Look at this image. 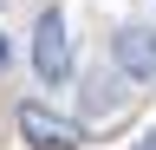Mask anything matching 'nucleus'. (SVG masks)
<instances>
[{
  "label": "nucleus",
  "mask_w": 156,
  "mask_h": 150,
  "mask_svg": "<svg viewBox=\"0 0 156 150\" xmlns=\"http://www.w3.org/2000/svg\"><path fill=\"white\" fill-rule=\"evenodd\" d=\"M0 65H7V33H0Z\"/></svg>",
  "instance_id": "nucleus-5"
},
{
  "label": "nucleus",
  "mask_w": 156,
  "mask_h": 150,
  "mask_svg": "<svg viewBox=\"0 0 156 150\" xmlns=\"http://www.w3.org/2000/svg\"><path fill=\"white\" fill-rule=\"evenodd\" d=\"M13 118H20V137H26L33 150H78V144H85V124H78V118H58V111L39 104V98H26Z\"/></svg>",
  "instance_id": "nucleus-1"
},
{
  "label": "nucleus",
  "mask_w": 156,
  "mask_h": 150,
  "mask_svg": "<svg viewBox=\"0 0 156 150\" xmlns=\"http://www.w3.org/2000/svg\"><path fill=\"white\" fill-rule=\"evenodd\" d=\"M111 65L124 72V79L150 85V79H156V33H150V26H117V33H111Z\"/></svg>",
  "instance_id": "nucleus-3"
},
{
  "label": "nucleus",
  "mask_w": 156,
  "mask_h": 150,
  "mask_svg": "<svg viewBox=\"0 0 156 150\" xmlns=\"http://www.w3.org/2000/svg\"><path fill=\"white\" fill-rule=\"evenodd\" d=\"M33 72L46 85H58L72 72V33H65L58 13H39V26H33Z\"/></svg>",
  "instance_id": "nucleus-2"
},
{
  "label": "nucleus",
  "mask_w": 156,
  "mask_h": 150,
  "mask_svg": "<svg viewBox=\"0 0 156 150\" xmlns=\"http://www.w3.org/2000/svg\"><path fill=\"white\" fill-rule=\"evenodd\" d=\"M136 150H156V130H150V137H143V144H136Z\"/></svg>",
  "instance_id": "nucleus-4"
}]
</instances>
